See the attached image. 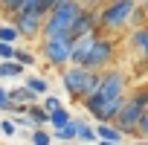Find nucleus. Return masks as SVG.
Returning <instances> with one entry per match:
<instances>
[{"instance_id":"28","label":"nucleus","mask_w":148,"mask_h":145,"mask_svg":"<svg viewBox=\"0 0 148 145\" xmlns=\"http://www.w3.org/2000/svg\"><path fill=\"white\" fill-rule=\"evenodd\" d=\"M96 145H116V142H105V139H99V142H96Z\"/></svg>"},{"instance_id":"19","label":"nucleus","mask_w":148,"mask_h":145,"mask_svg":"<svg viewBox=\"0 0 148 145\" xmlns=\"http://www.w3.org/2000/svg\"><path fill=\"white\" fill-rule=\"evenodd\" d=\"M79 142H87V145L99 142V133H96V125H90V122H84V119H82V128H79Z\"/></svg>"},{"instance_id":"33","label":"nucleus","mask_w":148,"mask_h":145,"mask_svg":"<svg viewBox=\"0 0 148 145\" xmlns=\"http://www.w3.org/2000/svg\"><path fill=\"white\" fill-rule=\"evenodd\" d=\"M145 113H148V107H145Z\"/></svg>"},{"instance_id":"20","label":"nucleus","mask_w":148,"mask_h":145,"mask_svg":"<svg viewBox=\"0 0 148 145\" xmlns=\"http://www.w3.org/2000/svg\"><path fill=\"white\" fill-rule=\"evenodd\" d=\"M29 142H32V145H52V133H49L47 128H35V131L29 133Z\"/></svg>"},{"instance_id":"8","label":"nucleus","mask_w":148,"mask_h":145,"mask_svg":"<svg viewBox=\"0 0 148 145\" xmlns=\"http://www.w3.org/2000/svg\"><path fill=\"white\" fill-rule=\"evenodd\" d=\"M47 15H49L47 9H32V12H18V15H12L9 21L18 26L21 38L35 41V38L44 35V21H47Z\"/></svg>"},{"instance_id":"9","label":"nucleus","mask_w":148,"mask_h":145,"mask_svg":"<svg viewBox=\"0 0 148 145\" xmlns=\"http://www.w3.org/2000/svg\"><path fill=\"white\" fill-rule=\"evenodd\" d=\"M93 32H99V12H96V9H82V15L76 18V23H73L70 38H73V41H79V38L93 35Z\"/></svg>"},{"instance_id":"1","label":"nucleus","mask_w":148,"mask_h":145,"mask_svg":"<svg viewBox=\"0 0 148 145\" xmlns=\"http://www.w3.org/2000/svg\"><path fill=\"white\" fill-rule=\"evenodd\" d=\"M136 0H108L99 9V32L102 35H122L125 29H131V18L136 12Z\"/></svg>"},{"instance_id":"25","label":"nucleus","mask_w":148,"mask_h":145,"mask_svg":"<svg viewBox=\"0 0 148 145\" xmlns=\"http://www.w3.org/2000/svg\"><path fill=\"white\" fill-rule=\"evenodd\" d=\"M41 105H44L49 113H52V110H58V107H64V105H61V99H58V96H52V93H49V96H44V102H41Z\"/></svg>"},{"instance_id":"14","label":"nucleus","mask_w":148,"mask_h":145,"mask_svg":"<svg viewBox=\"0 0 148 145\" xmlns=\"http://www.w3.org/2000/svg\"><path fill=\"white\" fill-rule=\"evenodd\" d=\"M26 76V67L18 61H0V79H23Z\"/></svg>"},{"instance_id":"6","label":"nucleus","mask_w":148,"mask_h":145,"mask_svg":"<svg viewBox=\"0 0 148 145\" xmlns=\"http://www.w3.org/2000/svg\"><path fill=\"white\" fill-rule=\"evenodd\" d=\"M116 38H110V35H99L96 38V44H93V49H90V55H87V61H84V70H90V72H105V70H110L113 64H116Z\"/></svg>"},{"instance_id":"31","label":"nucleus","mask_w":148,"mask_h":145,"mask_svg":"<svg viewBox=\"0 0 148 145\" xmlns=\"http://www.w3.org/2000/svg\"><path fill=\"white\" fill-rule=\"evenodd\" d=\"M142 6H145V9H148V3H142Z\"/></svg>"},{"instance_id":"16","label":"nucleus","mask_w":148,"mask_h":145,"mask_svg":"<svg viewBox=\"0 0 148 145\" xmlns=\"http://www.w3.org/2000/svg\"><path fill=\"white\" fill-rule=\"evenodd\" d=\"M23 84H26V90H32L35 96H49V81H47L44 76H26Z\"/></svg>"},{"instance_id":"7","label":"nucleus","mask_w":148,"mask_h":145,"mask_svg":"<svg viewBox=\"0 0 148 145\" xmlns=\"http://www.w3.org/2000/svg\"><path fill=\"white\" fill-rule=\"evenodd\" d=\"M102 99H128L131 93V76L119 67H110L102 72V81H99V90H96Z\"/></svg>"},{"instance_id":"3","label":"nucleus","mask_w":148,"mask_h":145,"mask_svg":"<svg viewBox=\"0 0 148 145\" xmlns=\"http://www.w3.org/2000/svg\"><path fill=\"white\" fill-rule=\"evenodd\" d=\"M145 107H148V84H139V87H134L128 93V99H125V105H122V110H119L113 125L125 136H136V128H139V122L145 116Z\"/></svg>"},{"instance_id":"5","label":"nucleus","mask_w":148,"mask_h":145,"mask_svg":"<svg viewBox=\"0 0 148 145\" xmlns=\"http://www.w3.org/2000/svg\"><path fill=\"white\" fill-rule=\"evenodd\" d=\"M41 58L47 61V67L64 72L73 58V38H41Z\"/></svg>"},{"instance_id":"24","label":"nucleus","mask_w":148,"mask_h":145,"mask_svg":"<svg viewBox=\"0 0 148 145\" xmlns=\"http://www.w3.org/2000/svg\"><path fill=\"white\" fill-rule=\"evenodd\" d=\"M15 52H18V47L0 41V61H15Z\"/></svg>"},{"instance_id":"27","label":"nucleus","mask_w":148,"mask_h":145,"mask_svg":"<svg viewBox=\"0 0 148 145\" xmlns=\"http://www.w3.org/2000/svg\"><path fill=\"white\" fill-rule=\"evenodd\" d=\"M105 3H108V0H82V6H84V9H96V12H99Z\"/></svg>"},{"instance_id":"18","label":"nucleus","mask_w":148,"mask_h":145,"mask_svg":"<svg viewBox=\"0 0 148 145\" xmlns=\"http://www.w3.org/2000/svg\"><path fill=\"white\" fill-rule=\"evenodd\" d=\"M70 122H73V116H70L67 107H58V110L49 113V125H52V131H58V128H64V125H70Z\"/></svg>"},{"instance_id":"23","label":"nucleus","mask_w":148,"mask_h":145,"mask_svg":"<svg viewBox=\"0 0 148 145\" xmlns=\"http://www.w3.org/2000/svg\"><path fill=\"white\" fill-rule=\"evenodd\" d=\"M15 61H18V64H23V67H32V64H35V55H32L29 49H21V47H18V52H15Z\"/></svg>"},{"instance_id":"4","label":"nucleus","mask_w":148,"mask_h":145,"mask_svg":"<svg viewBox=\"0 0 148 145\" xmlns=\"http://www.w3.org/2000/svg\"><path fill=\"white\" fill-rule=\"evenodd\" d=\"M99 81H102V72H90V70H84V67H67V70L61 72L64 90L70 93L73 102H79V105L99 90Z\"/></svg>"},{"instance_id":"2","label":"nucleus","mask_w":148,"mask_h":145,"mask_svg":"<svg viewBox=\"0 0 148 145\" xmlns=\"http://www.w3.org/2000/svg\"><path fill=\"white\" fill-rule=\"evenodd\" d=\"M82 0H61L58 6L49 9L47 21H44V35L41 38H70L73 32V23H76V18L82 15Z\"/></svg>"},{"instance_id":"10","label":"nucleus","mask_w":148,"mask_h":145,"mask_svg":"<svg viewBox=\"0 0 148 145\" xmlns=\"http://www.w3.org/2000/svg\"><path fill=\"white\" fill-rule=\"evenodd\" d=\"M128 47L139 55V70H145L148 67V26H139V29H131V35H128Z\"/></svg>"},{"instance_id":"15","label":"nucleus","mask_w":148,"mask_h":145,"mask_svg":"<svg viewBox=\"0 0 148 145\" xmlns=\"http://www.w3.org/2000/svg\"><path fill=\"white\" fill-rule=\"evenodd\" d=\"M26 116L32 119V125H35V128H47V125H49V110H47L41 102H38V105H29Z\"/></svg>"},{"instance_id":"30","label":"nucleus","mask_w":148,"mask_h":145,"mask_svg":"<svg viewBox=\"0 0 148 145\" xmlns=\"http://www.w3.org/2000/svg\"><path fill=\"white\" fill-rule=\"evenodd\" d=\"M136 3H148V0H136Z\"/></svg>"},{"instance_id":"13","label":"nucleus","mask_w":148,"mask_h":145,"mask_svg":"<svg viewBox=\"0 0 148 145\" xmlns=\"http://www.w3.org/2000/svg\"><path fill=\"white\" fill-rule=\"evenodd\" d=\"M9 102L12 105H38V96L32 90H26V84H21V87H9Z\"/></svg>"},{"instance_id":"21","label":"nucleus","mask_w":148,"mask_h":145,"mask_svg":"<svg viewBox=\"0 0 148 145\" xmlns=\"http://www.w3.org/2000/svg\"><path fill=\"white\" fill-rule=\"evenodd\" d=\"M139 26H148V9L139 3L136 6V12H134V18H131V29H139Z\"/></svg>"},{"instance_id":"32","label":"nucleus","mask_w":148,"mask_h":145,"mask_svg":"<svg viewBox=\"0 0 148 145\" xmlns=\"http://www.w3.org/2000/svg\"><path fill=\"white\" fill-rule=\"evenodd\" d=\"M70 145H76V142H70Z\"/></svg>"},{"instance_id":"22","label":"nucleus","mask_w":148,"mask_h":145,"mask_svg":"<svg viewBox=\"0 0 148 145\" xmlns=\"http://www.w3.org/2000/svg\"><path fill=\"white\" fill-rule=\"evenodd\" d=\"M0 133H3V136H18V133H21V128L15 125V119H9V116H6V119H0Z\"/></svg>"},{"instance_id":"12","label":"nucleus","mask_w":148,"mask_h":145,"mask_svg":"<svg viewBox=\"0 0 148 145\" xmlns=\"http://www.w3.org/2000/svg\"><path fill=\"white\" fill-rule=\"evenodd\" d=\"M96 133H99V139L116 142V145H122V139H125V133H122L116 125H110V122H96Z\"/></svg>"},{"instance_id":"26","label":"nucleus","mask_w":148,"mask_h":145,"mask_svg":"<svg viewBox=\"0 0 148 145\" xmlns=\"http://www.w3.org/2000/svg\"><path fill=\"white\" fill-rule=\"evenodd\" d=\"M9 107H12V102H9V87H3V84H0V110H3V113H9Z\"/></svg>"},{"instance_id":"29","label":"nucleus","mask_w":148,"mask_h":145,"mask_svg":"<svg viewBox=\"0 0 148 145\" xmlns=\"http://www.w3.org/2000/svg\"><path fill=\"white\" fill-rule=\"evenodd\" d=\"M134 145H148V139H136V142H134Z\"/></svg>"},{"instance_id":"17","label":"nucleus","mask_w":148,"mask_h":145,"mask_svg":"<svg viewBox=\"0 0 148 145\" xmlns=\"http://www.w3.org/2000/svg\"><path fill=\"white\" fill-rule=\"evenodd\" d=\"M0 41H3V44H12V47H18V41H23V38H21L18 26H15L12 21H6V23H0Z\"/></svg>"},{"instance_id":"11","label":"nucleus","mask_w":148,"mask_h":145,"mask_svg":"<svg viewBox=\"0 0 148 145\" xmlns=\"http://www.w3.org/2000/svg\"><path fill=\"white\" fill-rule=\"evenodd\" d=\"M79 128H82V119H73L70 125H64V128L52 131V139H58V142H64V145L79 142Z\"/></svg>"}]
</instances>
